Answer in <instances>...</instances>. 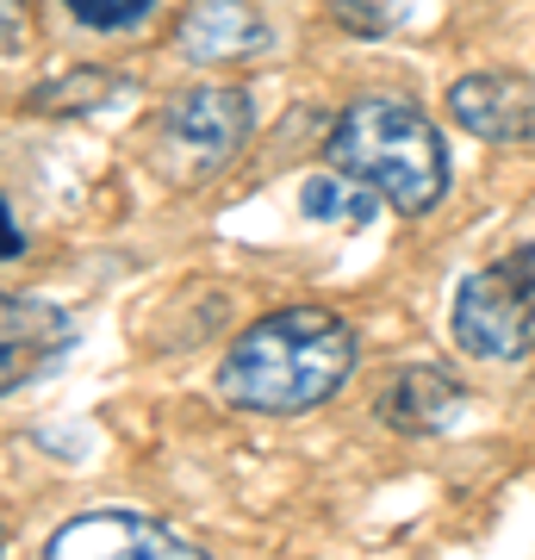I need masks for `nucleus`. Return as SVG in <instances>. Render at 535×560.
<instances>
[{
    "label": "nucleus",
    "mask_w": 535,
    "mask_h": 560,
    "mask_svg": "<svg viewBox=\"0 0 535 560\" xmlns=\"http://www.w3.org/2000/svg\"><path fill=\"white\" fill-rule=\"evenodd\" d=\"M361 361V330L330 305H280L219 361V399L249 418H305Z\"/></svg>",
    "instance_id": "obj_1"
},
{
    "label": "nucleus",
    "mask_w": 535,
    "mask_h": 560,
    "mask_svg": "<svg viewBox=\"0 0 535 560\" xmlns=\"http://www.w3.org/2000/svg\"><path fill=\"white\" fill-rule=\"evenodd\" d=\"M324 156L330 168L356 175L361 187H374L380 200L405 212V219H423L437 212L442 194H449V150H442V131L430 125V113L398 94H361L337 113L330 138H324Z\"/></svg>",
    "instance_id": "obj_2"
},
{
    "label": "nucleus",
    "mask_w": 535,
    "mask_h": 560,
    "mask_svg": "<svg viewBox=\"0 0 535 560\" xmlns=\"http://www.w3.org/2000/svg\"><path fill=\"white\" fill-rule=\"evenodd\" d=\"M256 131V101L243 88H181L175 101L156 113V131H150V150H156V168L181 187H199V180H219L237 150Z\"/></svg>",
    "instance_id": "obj_3"
},
{
    "label": "nucleus",
    "mask_w": 535,
    "mask_h": 560,
    "mask_svg": "<svg viewBox=\"0 0 535 560\" xmlns=\"http://www.w3.org/2000/svg\"><path fill=\"white\" fill-rule=\"evenodd\" d=\"M449 337H455L461 355L474 361H530L535 355V275L498 249V261L474 268L455 287Z\"/></svg>",
    "instance_id": "obj_4"
},
{
    "label": "nucleus",
    "mask_w": 535,
    "mask_h": 560,
    "mask_svg": "<svg viewBox=\"0 0 535 560\" xmlns=\"http://www.w3.org/2000/svg\"><path fill=\"white\" fill-rule=\"evenodd\" d=\"M50 560H194L199 541L138 511H88L44 541Z\"/></svg>",
    "instance_id": "obj_5"
},
{
    "label": "nucleus",
    "mask_w": 535,
    "mask_h": 560,
    "mask_svg": "<svg viewBox=\"0 0 535 560\" xmlns=\"http://www.w3.org/2000/svg\"><path fill=\"white\" fill-rule=\"evenodd\" d=\"M449 113L479 143H530L535 138V81L516 69H474L449 81Z\"/></svg>",
    "instance_id": "obj_6"
},
{
    "label": "nucleus",
    "mask_w": 535,
    "mask_h": 560,
    "mask_svg": "<svg viewBox=\"0 0 535 560\" xmlns=\"http://www.w3.org/2000/svg\"><path fill=\"white\" fill-rule=\"evenodd\" d=\"M275 50V25L261 20L249 0H187L175 25V57L181 62H256Z\"/></svg>",
    "instance_id": "obj_7"
},
{
    "label": "nucleus",
    "mask_w": 535,
    "mask_h": 560,
    "mask_svg": "<svg viewBox=\"0 0 535 560\" xmlns=\"http://www.w3.org/2000/svg\"><path fill=\"white\" fill-rule=\"evenodd\" d=\"M461 411H467V386L449 368H430V361H417V368H405L380 386V423L398 430V436H449Z\"/></svg>",
    "instance_id": "obj_8"
},
{
    "label": "nucleus",
    "mask_w": 535,
    "mask_h": 560,
    "mask_svg": "<svg viewBox=\"0 0 535 560\" xmlns=\"http://www.w3.org/2000/svg\"><path fill=\"white\" fill-rule=\"evenodd\" d=\"M374 187H361L356 175H342V168H330V175H312L305 187H299V212L312 224H337V231H368V219H374Z\"/></svg>",
    "instance_id": "obj_9"
},
{
    "label": "nucleus",
    "mask_w": 535,
    "mask_h": 560,
    "mask_svg": "<svg viewBox=\"0 0 535 560\" xmlns=\"http://www.w3.org/2000/svg\"><path fill=\"white\" fill-rule=\"evenodd\" d=\"M131 94H138V81L113 75V69H75V75H62V81H44L38 94H32V113L75 119V113H100L106 101H131Z\"/></svg>",
    "instance_id": "obj_10"
},
{
    "label": "nucleus",
    "mask_w": 535,
    "mask_h": 560,
    "mask_svg": "<svg viewBox=\"0 0 535 560\" xmlns=\"http://www.w3.org/2000/svg\"><path fill=\"white\" fill-rule=\"evenodd\" d=\"M75 324L62 318L57 305H38V300H0V342H25L38 355H57L69 349Z\"/></svg>",
    "instance_id": "obj_11"
},
{
    "label": "nucleus",
    "mask_w": 535,
    "mask_h": 560,
    "mask_svg": "<svg viewBox=\"0 0 535 560\" xmlns=\"http://www.w3.org/2000/svg\"><path fill=\"white\" fill-rule=\"evenodd\" d=\"M324 7L356 38H393L398 25L411 20V0H324Z\"/></svg>",
    "instance_id": "obj_12"
},
{
    "label": "nucleus",
    "mask_w": 535,
    "mask_h": 560,
    "mask_svg": "<svg viewBox=\"0 0 535 560\" xmlns=\"http://www.w3.org/2000/svg\"><path fill=\"white\" fill-rule=\"evenodd\" d=\"M62 13L81 32H131L156 13V0H62Z\"/></svg>",
    "instance_id": "obj_13"
},
{
    "label": "nucleus",
    "mask_w": 535,
    "mask_h": 560,
    "mask_svg": "<svg viewBox=\"0 0 535 560\" xmlns=\"http://www.w3.org/2000/svg\"><path fill=\"white\" fill-rule=\"evenodd\" d=\"M50 355H38V349H25V342H0V393H13V386H25L32 374H38Z\"/></svg>",
    "instance_id": "obj_14"
},
{
    "label": "nucleus",
    "mask_w": 535,
    "mask_h": 560,
    "mask_svg": "<svg viewBox=\"0 0 535 560\" xmlns=\"http://www.w3.org/2000/svg\"><path fill=\"white\" fill-rule=\"evenodd\" d=\"M25 256V231L13 224V212H7V200H0V261Z\"/></svg>",
    "instance_id": "obj_15"
},
{
    "label": "nucleus",
    "mask_w": 535,
    "mask_h": 560,
    "mask_svg": "<svg viewBox=\"0 0 535 560\" xmlns=\"http://www.w3.org/2000/svg\"><path fill=\"white\" fill-rule=\"evenodd\" d=\"M25 32V0H0V44H13Z\"/></svg>",
    "instance_id": "obj_16"
},
{
    "label": "nucleus",
    "mask_w": 535,
    "mask_h": 560,
    "mask_svg": "<svg viewBox=\"0 0 535 560\" xmlns=\"http://www.w3.org/2000/svg\"><path fill=\"white\" fill-rule=\"evenodd\" d=\"M0 548H7V523H0Z\"/></svg>",
    "instance_id": "obj_17"
}]
</instances>
